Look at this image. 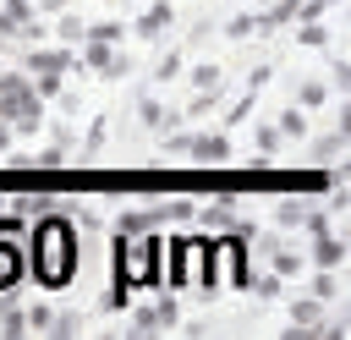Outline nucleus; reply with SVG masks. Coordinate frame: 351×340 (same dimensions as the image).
<instances>
[{"label": "nucleus", "mask_w": 351, "mask_h": 340, "mask_svg": "<svg viewBox=\"0 0 351 340\" xmlns=\"http://www.w3.org/2000/svg\"><path fill=\"white\" fill-rule=\"evenodd\" d=\"M33 247H38V252H33V258H38V280H44V285H66V280H71V263H77L71 225H60V219H44Z\"/></svg>", "instance_id": "1"}, {"label": "nucleus", "mask_w": 351, "mask_h": 340, "mask_svg": "<svg viewBox=\"0 0 351 340\" xmlns=\"http://www.w3.org/2000/svg\"><path fill=\"white\" fill-rule=\"evenodd\" d=\"M121 280L126 285L148 280V241H121Z\"/></svg>", "instance_id": "2"}, {"label": "nucleus", "mask_w": 351, "mask_h": 340, "mask_svg": "<svg viewBox=\"0 0 351 340\" xmlns=\"http://www.w3.org/2000/svg\"><path fill=\"white\" fill-rule=\"evenodd\" d=\"M16 280V252H0V285Z\"/></svg>", "instance_id": "3"}]
</instances>
